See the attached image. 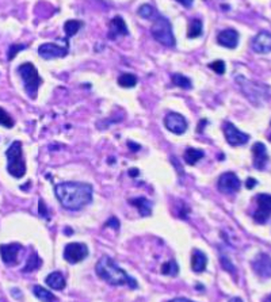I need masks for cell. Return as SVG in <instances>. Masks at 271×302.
<instances>
[{
  "mask_svg": "<svg viewBox=\"0 0 271 302\" xmlns=\"http://www.w3.org/2000/svg\"><path fill=\"white\" fill-rule=\"evenodd\" d=\"M54 193L63 208L75 212L91 203L94 188L90 183L64 182V183L56 184Z\"/></svg>",
  "mask_w": 271,
  "mask_h": 302,
  "instance_id": "6da1fadb",
  "label": "cell"
},
{
  "mask_svg": "<svg viewBox=\"0 0 271 302\" xmlns=\"http://www.w3.org/2000/svg\"><path fill=\"white\" fill-rule=\"evenodd\" d=\"M96 274L100 279H103L104 282L113 286H122V285H129L130 288H137V282L133 278H130L128 274L123 271L122 268L117 266V263L108 256H103L99 259L96 263Z\"/></svg>",
  "mask_w": 271,
  "mask_h": 302,
  "instance_id": "7a4b0ae2",
  "label": "cell"
},
{
  "mask_svg": "<svg viewBox=\"0 0 271 302\" xmlns=\"http://www.w3.org/2000/svg\"><path fill=\"white\" fill-rule=\"evenodd\" d=\"M5 157H7V171L11 176L16 179L23 178L26 173V163L23 158L22 143L14 141L5 151Z\"/></svg>",
  "mask_w": 271,
  "mask_h": 302,
  "instance_id": "3957f363",
  "label": "cell"
},
{
  "mask_svg": "<svg viewBox=\"0 0 271 302\" xmlns=\"http://www.w3.org/2000/svg\"><path fill=\"white\" fill-rule=\"evenodd\" d=\"M151 34L159 44L164 45L167 48H174L175 44H177L173 33V26L170 23V20L162 16V15L156 16V19H155L152 27H151Z\"/></svg>",
  "mask_w": 271,
  "mask_h": 302,
  "instance_id": "277c9868",
  "label": "cell"
},
{
  "mask_svg": "<svg viewBox=\"0 0 271 302\" xmlns=\"http://www.w3.org/2000/svg\"><path fill=\"white\" fill-rule=\"evenodd\" d=\"M18 74H19L20 79L23 80L26 92L29 94L30 98L35 99L38 94V88L42 83V79H41L37 68L31 63H25V64L19 65Z\"/></svg>",
  "mask_w": 271,
  "mask_h": 302,
  "instance_id": "5b68a950",
  "label": "cell"
},
{
  "mask_svg": "<svg viewBox=\"0 0 271 302\" xmlns=\"http://www.w3.org/2000/svg\"><path fill=\"white\" fill-rule=\"evenodd\" d=\"M258 209L254 213V220L258 224H266L271 216V195L270 194H258Z\"/></svg>",
  "mask_w": 271,
  "mask_h": 302,
  "instance_id": "8992f818",
  "label": "cell"
},
{
  "mask_svg": "<svg viewBox=\"0 0 271 302\" xmlns=\"http://www.w3.org/2000/svg\"><path fill=\"white\" fill-rule=\"evenodd\" d=\"M89 256V248L86 244L69 243L64 249V259L68 263L76 264Z\"/></svg>",
  "mask_w": 271,
  "mask_h": 302,
  "instance_id": "52a82bcc",
  "label": "cell"
},
{
  "mask_svg": "<svg viewBox=\"0 0 271 302\" xmlns=\"http://www.w3.org/2000/svg\"><path fill=\"white\" fill-rule=\"evenodd\" d=\"M224 134L227 139L228 144L232 147H239V145H244L248 143L250 136L246 133H243L242 130H239L231 122H225L224 125Z\"/></svg>",
  "mask_w": 271,
  "mask_h": 302,
  "instance_id": "ba28073f",
  "label": "cell"
},
{
  "mask_svg": "<svg viewBox=\"0 0 271 302\" xmlns=\"http://www.w3.org/2000/svg\"><path fill=\"white\" fill-rule=\"evenodd\" d=\"M242 182L236 173L225 172L218 179V190L224 194H235L240 190Z\"/></svg>",
  "mask_w": 271,
  "mask_h": 302,
  "instance_id": "9c48e42d",
  "label": "cell"
},
{
  "mask_svg": "<svg viewBox=\"0 0 271 302\" xmlns=\"http://www.w3.org/2000/svg\"><path fill=\"white\" fill-rule=\"evenodd\" d=\"M38 53L42 59L52 60L60 59V57H65L68 55V45L65 46H60L53 42H48V44H42L38 48Z\"/></svg>",
  "mask_w": 271,
  "mask_h": 302,
  "instance_id": "30bf717a",
  "label": "cell"
},
{
  "mask_svg": "<svg viewBox=\"0 0 271 302\" xmlns=\"http://www.w3.org/2000/svg\"><path fill=\"white\" fill-rule=\"evenodd\" d=\"M22 251V245L18 243L1 244L0 245V256L5 266H15L18 263V256Z\"/></svg>",
  "mask_w": 271,
  "mask_h": 302,
  "instance_id": "8fae6325",
  "label": "cell"
},
{
  "mask_svg": "<svg viewBox=\"0 0 271 302\" xmlns=\"http://www.w3.org/2000/svg\"><path fill=\"white\" fill-rule=\"evenodd\" d=\"M164 125L171 133L174 134H183L187 130V121L184 117L178 113H170L164 118Z\"/></svg>",
  "mask_w": 271,
  "mask_h": 302,
  "instance_id": "7c38bea8",
  "label": "cell"
},
{
  "mask_svg": "<svg viewBox=\"0 0 271 302\" xmlns=\"http://www.w3.org/2000/svg\"><path fill=\"white\" fill-rule=\"evenodd\" d=\"M252 49L259 55H266L271 52V33L269 31H261L252 40Z\"/></svg>",
  "mask_w": 271,
  "mask_h": 302,
  "instance_id": "4fadbf2b",
  "label": "cell"
},
{
  "mask_svg": "<svg viewBox=\"0 0 271 302\" xmlns=\"http://www.w3.org/2000/svg\"><path fill=\"white\" fill-rule=\"evenodd\" d=\"M254 271L262 278H271V258L266 253L258 255V258L252 262Z\"/></svg>",
  "mask_w": 271,
  "mask_h": 302,
  "instance_id": "5bb4252c",
  "label": "cell"
},
{
  "mask_svg": "<svg viewBox=\"0 0 271 302\" xmlns=\"http://www.w3.org/2000/svg\"><path fill=\"white\" fill-rule=\"evenodd\" d=\"M252 156H254V167L257 169H263L269 161L267 149L263 143H255L252 145Z\"/></svg>",
  "mask_w": 271,
  "mask_h": 302,
  "instance_id": "9a60e30c",
  "label": "cell"
},
{
  "mask_svg": "<svg viewBox=\"0 0 271 302\" xmlns=\"http://www.w3.org/2000/svg\"><path fill=\"white\" fill-rule=\"evenodd\" d=\"M217 42L228 49H235L239 42V33L233 29L222 30L221 33L217 35Z\"/></svg>",
  "mask_w": 271,
  "mask_h": 302,
  "instance_id": "2e32d148",
  "label": "cell"
},
{
  "mask_svg": "<svg viewBox=\"0 0 271 302\" xmlns=\"http://www.w3.org/2000/svg\"><path fill=\"white\" fill-rule=\"evenodd\" d=\"M129 30L126 27V23L125 20L121 18V16H115L111 19L110 22V31H108V37L111 40H115L118 35H128Z\"/></svg>",
  "mask_w": 271,
  "mask_h": 302,
  "instance_id": "e0dca14e",
  "label": "cell"
},
{
  "mask_svg": "<svg viewBox=\"0 0 271 302\" xmlns=\"http://www.w3.org/2000/svg\"><path fill=\"white\" fill-rule=\"evenodd\" d=\"M207 258L206 255L198 249H194L191 255V268L194 273H202L206 270Z\"/></svg>",
  "mask_w": 271,
  "mask_h": 302,
  "instance_id": "ac0fdd59",
  "label": "cell"
},
{
  "mask_svg": "<svg viewBox=\"0 0 271 302\" xmlns=\"http://www.w3.org/2000/svg\"><path fill=\"white\" fill-rule=\"evenodd\" d=\"M46 285L53 290H63L67 283H65V278L63 277V274L54 271L46 277Z\"/></svg>",
  "mask_w": 271,
  "mask_h": 302,
  "instance_id": "d6986e66",
  "label": "cell"
},
{
  "mask_svg": "<svg viewBox=\"0 0 271 302\" xmlns=\"http://www.w3.org/2000/svg\"><path fill=\"white\" fill-rule=\"evenodd\" d=\"M129 202L133 205L134 208L138 209V212H140V214L143 216V217H148V216H151V213H152V203L149 202L147 198H136V199H130Z\"/></svg>",
  "mask_w": 271,
  "mask_h": 302,
  "instance_id": "ffe728a7",
  "label": "cell"
},
{
  "mask_svg": "<svg viewBox=\"0 0 271 302\" xmlns=\"http://www.w3.org/2000/svg\"><path fill=\"white\" fill-rule=\"evenodd\" d=\"M33 293H34L35 297L42 302H59V300L56 298L53 293H50L49 290H46V289L42 288V286H38V285L33 288Z\"/></svg>",
  "mask_w": 271,
  "mask_h": 302,
  "instance_id": "44dd1931",
  "label": "cell"
},
{
  "mask_svg": "<svg viewBox=\"0 0 271 302\" xmlns=\"http://www.w3.org/2000/svg\"><path fill=\"white\" fill-rule=\"evenodd\" d=\"M41 266H42V262H41L40 256H38V255H37L35 252H33L31 255H30V258L27 259L25 267L22 268V273L23 274L33 273V271H35V270H38Z\"/></svg>",
  "mask_w": 271,
  "mask_h": 302,
  "instance_id": "7402d4cb",
  "label": "cell"
},
{
  "mask_svg": "<svg viewBox=\"0 0 271 302\" xmlns=\"http://www.w3.org/2000/svg\"><path fill=\"white\" fill-rule=\"evenodd\" d=\"M203 156H205V153H203V151H201V149L188 148L186 149V152H184V161L190 164V165H194V164L199 161Z\"/></svg>",
  "mask_w": 271,
  "mask_h": 302,
  "instance_id": "603a6c76",
  "label": "cell"
},
{
  "mask_svg": "<svg viewBox=\"0 0 271 302\" xmlns=\"http://www.w3.org/2000/svg\"><path fill=\"white\" fill-rule=\"evenodd\" d=\"M202 35V20L199 19H192L190 20V25H188V38H198Z\"/></svg>",
  "mask_w": 271,
  "mask_h": 302,
  "instance_id": "cb8c5ba5",
  "label": "cell"
},
{
  "mask_svg": "<svg viewBox=\"0 0 271 302\" xmlns=\"http://www.w3.org/2000/svg\"><path fill=\"white\" fill-rule=\"evenodd\" d=\"M173 83L177 85V87L183 89H190L192 87L191 80L188 79L187 76H184V75H179V74L173 75Z\"/></svg>",
  "mask_w": 271,
  "mask_h": 302,
  "instance_id": "d4e9b609",
  "label": "cell"
},
{
  "mask_svg": "<svg viewBox=\"0 0 271 302\" xmlns=\"http://www.w3.org/2000/svg\"><path fill=\"white\" fill-rule=\"evenodd\" d=\"M118 84L123 88H132L137 84V77L133 74H122L118 77Z\"/></svg>",
  "mask_w": 271,
  "mask_h": 302,
  "instance_id": "484cf974",
  "label": "cell"
},
{
  "mask_svg": "<svg viewBox=\"0 0 271 302\" xmlns=\"http://www.w3.org/2000/svg\"><path fill=\"white\" fill-rule=\"evenodd\" d=\"M163 275H168V277H177L179 273V267H178V263L175 260H170L166 262L160 268Z\"/></svg>",
  "mask_w": 271,
  "mask_h": 302,
  "instance_id": "4316f807",
  "label": "cell"
},
{
  "mask_svg": "<svg viewBox=\"0 0 271 302\" xmlns=\"http://www.w3.org/2000/svg\"><path fill=\"white\" fill-rule=\"evenodd\" d=\"M83 26V23L80 22V20H67L64 25V31L65 34H67V37H74L78 31L80 30V27Z\"/></svg>",
  "mask_w": 271,
  "mask_h": 302,
  "instance_id": "83f0119b",
  "label": "cell"
},
{
  "mask_svg": "<svg viewBox=\"0 0 271 302\" xmlns=\"http://www.w3.org/2000/svg\"><path fill=\"white\" fill-rule=\"evenodd\" d=\"M137 12L141 18H144V19H152V18H155V16H158L155 8H153L152 5H149V4H143L141 7H140V8H138Z\"/></svg>",
  "mask_w": 271,
  "mask_h": 302,
  "instance_id": "f1b7e54d",
  "label": "cell"
},
{
  "mask_svg": "<svg viewBox=\"0 0 271 302\" xmlns=\"http://www.w3.org/2000/svg\"><path fill=\"white\" fill-rule=\"evenodd\" d=\"M0 125L4 126V128H8V129L14 128L15 125L12 117H11L3 107H0Z\"/></svg>",
  "mask_w": 271,
  "mask_h": 302,
  "instance_id": "f546056e",
  "label": "cell"
},
{
  "mask_svg": "<svg viewBox=\"0 0 271 302\" xmlns=\"http://www.w3.org/2000/svg\"><path fill=\"white\" fill-rule=\"evenodd\" d=\"M27 48V45H20V44H12L10 46V49H8V56H7V59H8V61H11V60L15 59V56L19 53L20 50H23Z\"/></svg>",
  "mask_w": 271,
  "mask_h": 302,
  "instance_id": "4dcf8cb0",
  "label": "cell"
},
{
  "mask_svg": "<svg viewBox=\"0 0 271 302\" xmlns=\"http://www.w3.org/2000/svg\"><path fill=\"white\" fill-rule=\"evenodd\" d=\"M209 68L213 70L217 75H224L225 74V63L221 61V60H217V61H213L209 64Z\"/></svg>",
  "mask_w": 271,
  "mask_h": 302,
  "instance_id": "1f68e13d",
  "label": "cell"
},
{
  "mask_svg": "<svg viewBox=\"0 0 271 302\" xmlns=\"http://www.w3.org/2000/svg\"><path fill=\"white\" fill-rule=\"evenodd\" d=\"M221 266L225 271L231 273L232 275H235V273H236V268H235V266H233V264L231 263V260H229L228 258H225V256H221Z\"/></svg>",
  "mask_w": 271,
  "mask_h": 302,
  "instance_id": "d6a6232c",
  "label": "cell"
},
{
  "mask_svg": "<svg viewBox=\"0 0 271 302\" xmlns=\"http://www.w3.org/2000/svg\"><path fill=\"white\" fill-rule=\"evenodd\" d=\"M38 212H40L41 217L48 218V209H46V205L42 199H40V203H38Z\"/></svg>",
  "mask_w": 271,
  "mask_h": 302,
  "instance_id": "836d02e7",
  "label": "cell"
},
{
  "mask_svg": "<svg viewBox=\"0 0 271 302\" xmlns=\"http://www.w3.org/2000/svg\"><path fill=\"white\" fill-rule=\"evenodd\" d=\"M110 225H111L115 230H118L119 229V221L115 217H111L110 220H108L107 223L104 224V226H110Z\"/></svg>",
  "mask_w": 271,
  "mask_h": 302,
  "instance_id": "e575fe53",
  "label": "cell"
},
{
  "mask_svg": "<svg viewBox=\"0 0 271 302\" xmlns=\"http://www.w3.org/2000/svg\"><path fill=\"white\" fill-rule=\"evenodd\" d=\"M257 183H258V182H257V180H255V179H254V178L247 179L246 187H247V188H250V190H251V188L255 187V184H257Z\"/></svg>",
  "mask_w": 271,
  "mask_h": 302,
  "instance_id": "d590c367",
  "label": "cell"
},
{
  "mask_svg": "<svg viewBox=\"0 0 271 302\" xmlns=\"http://www.w3.org/2000/svg\"><path fill=\"white\" fill-rule=\"evenodd\" d=\"M177 1H179V3L184 5V7H190L194 0H177Z\"/></svg>",
  "mask_w": 271,
  "mask_h": 302,
  "instance_id": "8d00e7d4",
  "label": "cell"
},
{
  "mask_svg": "<svg viewBox=\"0 0 271 302\" xmlns=\"http://www.w3.org/2000/svg\"><path fill=\"white\" fill-rule=\"evenodd\" d=\"M129 175H130L132 178H136V176H138V169H136V168L129 169Z\"/></svg>",
  "mask_w": 271,
  "mask_h": 302,
  "instance_id": "74e56055",
  "label": "cell"
},
{
  "mask_svg": "<svg viewBox=\"0 0 271 302\" xmlns=\"http://www.w3.org/2000/svg\"><path fill=\"white\" fill-rule=\"evenodd\" d=\"M170 302H194V301H190L187 298H174L173 301Z\"/></svg>",
  "mask_w": 271,
  "mask_h": 302,
  "instance_id": "f35d334b",
  "label": "cell"
},
{
  "mask_svg": "<svg viewBox=\"0 0 271 302\" xmlns=\"http://www.w3.org/2000/svg\"><path fill=\"white\" fill-rule=\"evenodd\" d=\"M128 145L130 147V148H133L134 151H138V149H140V145H136V144H133V143H128Z\"/></svg>",
  "mask_w": 271,
  "mask_h": 302,
  "instance_id": "ab89813d",
  "label": "cell"
},
{
  "mask_svg": "<svg viewBox=\"0 0 271 302\" xmlns=\"http://www.w3.org/2000/svg\"><path fill=\"white\" fill-rule=\"evenodd\" d=\"M229 302H243V300H242V298H239V297H235V298H232Z\"/></svg>",
  "mask_w": 271,
  "mask_h": 302,
  "instance_id": "60d3db41",
  "label": "cell"
},
{
  "mask_svg": "<svg viewBox=\"0 0 271 302\" xmlns=\"http://www.w3.org/2000/svg\"><path fill=\"white\" fill-rule=\"evenodd\" d=\"M265 302H271V296H269V297H267L266 300H265Z\"/></svg>",
  "mask_w": 271,
  "mask_h": 302,
  "instance_id": "b9f144b4",
  "label": "cell"
}]
</instances>
